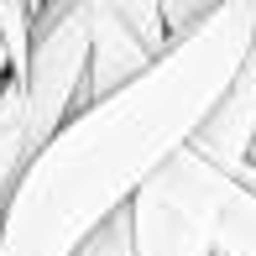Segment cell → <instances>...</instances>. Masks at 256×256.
<instances>
[{"label":"cell","instance_id":"4","mask_svg":"<svg viewBox=\"0 0 256 256\" xmlns=\"http://www.w3.org/2000/svg\"><path fill=\"white\" fill-rule=\"evenodd\" d=\"M251 146H256V48H251L246 63H240V74L230 78L225 100H220L214 110H209V120L199 126V136L188 142V152L204 157L209 168H220L225 178H236L251 162Z\"/></svg>","mask_w":256,"mask_h":256},{"label":"cell","instance_id":"3","mask_svg":"<svg viewBox=\"0 0 256 256\" xmlns=\"http://www.w3.org/2000/svg\"><path fill=\"white\" fill-rule=\"evenodd\" d=\"M225 172L183 146L131 204V256H214Z\"/></svg>","mask_w":256,"mask_h":256},{"label":"cell","instance_id":"5","mask_svg":"<svg viewBox=\"0 0 256 256\" xmlns=\"http://www.w3.org/2000/svg\"><path fill=\"white\" fill-rule=\"evenodd\" d=\"M89 21H94V48H89V84H84V100L94 104V100L120 94L126 84H136L157 58L146 52L142 37L120 21L115 0H89Z\"/></svg>","mask_w":256,"mask_h":256},{"label":"cell","instance_id":"7","mask_svg":"<svg viewBox=\"0 0 256 256\" xmlns=\"http://www.w3.org/2000/svg\"><path fill=\"white\" fill-rule=\"evenodd\" d=\"M21 162H26V142H21V84L10 78L0 89V204H6Z\"/></svg>","mask_w":256,"mask_h":256},{"label":"cell","instance_id":"1","mask_svg":"<svg viewBox=\"0 0 256 256\" xmlns=\"http://www.w3.org/2000/svg\"><path fill=\"white\" fill-rule=\"evenodd\" d=\"M256 48V0H225L120 94L94 100L21 162L0 204V256H84L199 136Z\"/></svg>","mask_w":256,"mask_h":256},{"label":"cell","instance_id":"2","mask_svg":"<svg viewBox=\"0 0 256 256\" xmlns=\"http://www.w3.org/2000/svg\"><path fill=\"white\" fill-rule=\"evenodd\" d=\"M89 48H94V21L89 0H63V6H37L32 26V58L21 74V142L26 157L84 110V84H89Z\"/></svg>","mask_w":256,"mask_h":256},{"label":"cell","instance_id":"8","mask_svg":"<svg viewBox=\"0 0 256 256\" xmlns=\"http://www.w3.org/2000/svg\"><path fill=\"white\" fill-rule=\"evenodd\" d=\"M0 26H6V0H0Z\"/></svg>","mask_w":256,"mask_h":256},{"label":"cell","instance_id":"6","mask_svg":"<svg viewBox=\"0 0 256 256\" xmlns=\"http://www.w3.org/2000/svg\"><path fill=\"white\" fill-rule=\"evenodd\" d=\"M214 256H256V194L225 183V199L214 214Z\"/></svg>","mask_w":256,"mask_h":256}]
</instances>
